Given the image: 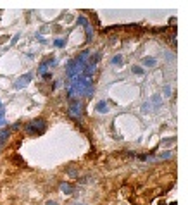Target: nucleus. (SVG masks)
<instances>
[{"label":"nucleus","instance_id":"obj_15","mask_svg":"<svg viewBox=\"0 0 188 205\" xmlns=\"http://www.w3.org/2000/svg\"><path fill=\"white\" fill-rule=\"evenodd\" d=\"M0 105H2V102H0Z\"/></svg>","mask_w":188,"mask_h":205},{"label":"nucleus","instance_id":"obj_8","mask_svg":"<svg viewBox=\"0 0 188 205\" xmlns=\"http://www.w3.org/2000/svg\"><path fill=\"white\" fill-rule=\"evenodd\" d=\"M142 62H143L145 66H155V59H149V57H145Z\"/></svg>","mask_w":188,"mask_h":205},{"label":"nucleus","instance_id":"obj_1","mask_svg":"<svg viewBox=\"0 0 188 205\" xmlns=\"http://www.w3.org/2000/svg\"><path fill=\"white\" fill-rule=\"evenodd\" d=\"M45 128H47V124H45L43 119H35L31 124L26 126V131H28L30 135H33V136H40V135L45 131Z\"/></svg>","mask_w":188,"mask_h":205},{"label":"nucleus","instance_id":"obj_9","mask_svg":"<svg viewBox=\"0 0 188 205\" xmlns=\"http://www.w3.org/2000/svg\"><path fill=\"white\" fill-rule=\"evenodd\" d=\"M121 61H123V59H121V55H116V57L112 59V64H121Z\"/></svg>","mask_w":188,"mask_h":205},{"label":"nucleus","instance_id":"obj_2","mask_svg":"<svg viewBox=\"0 0 188 205\" xmlns=\"http://www.w3.org/2000/svg\"><path fill=\"white\" fill-rule=\"evenodd\" d=\"M31 79H33V72H26V74H23V76H21V78L17 79V83H16L14 86H16V88L19 90V88L26 86V85H28V83H30Z\"/></svg>","mask_w":188,"mask_h":205},{"label":"nucleus","instance_id":"obj_4","mask_svg":"<svg viewBox=\"0 0 188 205\" xmlns=\"http://www.w3.org/2000/svg\"><path fill=\"white\" fill-rule=\"evenodd\" d=\"M71 114L76 117H81V105L78 102H71Z\"/></svg>","mask_w":188,"mask_h":205},{"label":"nucleus","instance_id":"obj_7","mask_svg":"<svg viewBox=\"0 0 188 205\" xmlns=\"http://www.w3.org/2000/svg\"><path fill=\"white\" fill-rule=\"evenodd\" d=\"M61 188H62V190H64V193H67V195H69V193H73V186H69L67 183H61Z\"/></svg>","mask_w":188,"mask_h":205},{"label":"nucleus","instance_id":"obj_3","mask_svg":"<svg viewBox=\"0 0 188 205\" xmlns=\"http://www.w3.org/2000/svg\"><path fill=\"white\" fill-rule=\"evenodd\" d=\"M55 62H57V61H55V59H54V57H50V59H48V61H43V62H41V66H40V72H41V74H43V72H45V71H47V69H48V66H54V64H55Z\"/></svg>","mask_w":188,"mask_h":205},{"label":"nucleus","instance_id":"obj_5","mask_svg":"<svg viewBox=\"0 0 188 205\" xmlns=\"http://www.w3.org/2000/svg\"><path fill=\"white\" fill-rule=\"evenodd\" d=\"M10 136V129H3V131H0V145H3L5 141H7V138Z\"/></svg>","mask_w":188,"mask_h":205},{"label":"nucleus","instance_id":"obj_14","mask_svg":"<svg viewBox=\"0 0 188 205\" xmlns=\"http://www.w3.org/2000/svg\"><path fill=\"white\" fill-rule=\"evenodd\" d=\"M47 205H57V204H55V202H48Z\"/></svg>","mask_w":188,"mask_h":205},{"label":"nucleus","instance_id":"obj_6","mask_svg":"<svg viewBox=\"0 0 188 205\" xmlns=\"http://www.w3.org/2000/svg\"><path fill=\"white\" fill-rule=\"evenodd\" d=\"M97 109H98V112L105 114V112H107V103H105V102H98V103H97Z\"/></svg>","mask_w":188,"mask_h":205},{"label":"nucleus","instance_id":"obj_12","mask_svg":"<svg viewBox=\"0 0 188 205\" xmlns=\"http://www.w3.org/2000/svg\"><path fill=\"white\" fill-rule=\"evenodd\" d=\"M0 126H5V119H0Z\"/></svg>","mask_w":188,"mask_h":205},{"label":"nucleus","instance_id":"obj_10","mask_svg":"<svg viewBox=\"0 0 188 205\" xmlns=\"http://www.w3.org/2000/svg\"><path fill=\"white\" fill-rule=\"evenodd\" d=\"M64 45H66L64 40H55V47H64Z\"/></svg>","mask_w":188,"mask_h":205},{"label":"nucleus","instance_id":"obj_13","mask_svg":"<svg viewBox=\"0 0 188 205\" xmlns=\"http://www.w3.org/2000/svg\"><path fill=\"white\" fill-rule=\"evenodd\" d=\"M0 119H3V109H0Z\"/></svg>","mask_w":188,"mask_h":205},{"label":"nucleus","instance_id":"obj_11","mask_svg":"<svg viewBox=\"0 0 188 205\" xmlns=\"http://www.w3.org/2000/svg\"><path fill=\"white\" fill-rule=\"evenodd\" d=\"M133 72H135V74H143V71L140 67H133Z\"/></svg>","mask_w":188,"mask_h":205}]
</instances>
